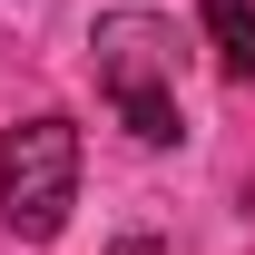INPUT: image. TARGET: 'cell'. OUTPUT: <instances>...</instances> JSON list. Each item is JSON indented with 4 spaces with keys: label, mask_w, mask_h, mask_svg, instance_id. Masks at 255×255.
I'll return each mask as SVG.
<instances>
[{
    "label": "cell",
    "mask_w": 255,
    "mask_h": 255,
    "mask_svg": "<svg viewBox=\"0 0 255 255\" xmlns=\"http://www.w3.org/2000/svg\"><path fill=\"white\" fill-rule=\"evenodd\" d=\"M196 30L226 79H255V0H196Z\"/></svg>",
    "instance_id": "obj_3"
},
{
    "label": "cell",
    "mask_w": 255,
    "mask_h": 255,
    "mask_svg": "<svg viewBox=\"0 0 255 255\" xmlns=\"http://www.w3.org/2000/svg\"><path fill=\"white\" fill-rule=\"evenodd\" d=\"M98 98L118 108V128L137 147H177L187 118H177V30L157 10H108L98 20Z\"/></svg>",
    "instance_id": "obj_1"
},
{
    "label": "cell",
    "mask_w": 255,
    "mask_h": 255,
    "mask_svg": "<svg viewBox=\"0 0 255 255\" xmlns=\"http://www.w3.org/2000/svg\"><path fill=\"white\" fill-rule=\"evenodd\" d=\"M79 206V128L69 118H20L0 137V226L20 246H49Z\"/></svg>",
    "instance_id": "obj_2"
},
{
    "label": "cell",
    "mask_w": 255,
    "mask_h": 255,
    "mask_svg": "<svg viewBox=\"0 0 255 255\" xmlns=\"http://www.w3.org/2000/svg\"><path fill=\"white\" fill-rule=\"evenodd\" d=\"M108 255H167V246H157V236H118Z\"/></svg>",
    "instance_id": "obj_4"
}]
</instances>
